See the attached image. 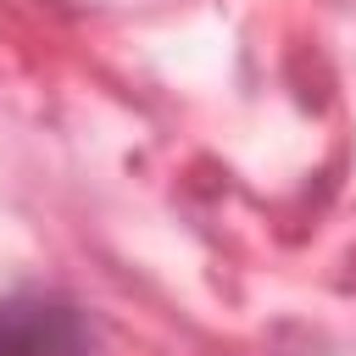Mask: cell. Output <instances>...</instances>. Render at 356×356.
I'll return each instance as SVG.
<instances>
[{"instance_id":"obj_1","label":"cell","mask_w":356,"mask_h":356,"mask_svg":"<svg viewBox=\"0 0 356 356\" xmlns=\"http://www.w3.org/2000/svg\"><path fill=\"white\" fill-rule=\"evenodd\" d=\"M0 356H95V334L67 295L11 289L0 300Z\"/></svg>"}]
</instances>
